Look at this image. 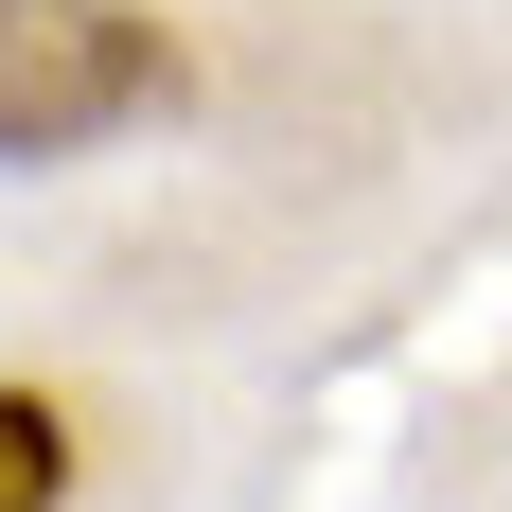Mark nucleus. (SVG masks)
I'll list each match as a JSON object with an SVG mask.
<instances>
[{"label": "nucleus", "mask_w": 512, "mask_h": 512, "mask_svg": "<svg viewBox=\"0 0 512 512\" xmlns=\"http://www.w3.org/2000/svg\"><path fill=\"white\" fill-rule=\"evenodd\" d=\"M142 106H177V36L142 0H0V159L124 142Z\"/></svg>", "instance_id": "obj_1"}, {"label": "nucleus", "mask_w": 512, "mask_h": 512, "mask_svg": "<svg viewBox=\"0 0 512 512\" xmlns=\"http://www.w3.org/2000/svg\"><path fill=\"white\" fill-rule=\"evenodd\" d=\"M53 495H71V424L36 389H0V512H53Z\"/></svg>", "instance_id": "obj_2"}]
</instances>
